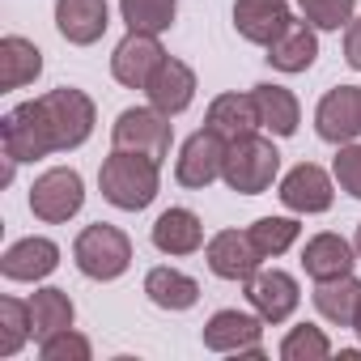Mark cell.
<instances>
[{"mask_svg": "<svg viewBox=\"0 0 361 361\" xmlns=\"http://www.w3.org/2000/svg\"><path fill=\"white\" fill-rule=\"evenodd\" d=\"M353 251L361 255V226H357V238H353Z\"/></svg>", "mask_w": 361, "mask_h": 361, "instance_id": "35", "label": "cell"}, {"mask_svg": "<svg viewBox=\"0 0 361 361\" xmlns=\"http://www.w3.org/2000/svg\"><path fill=\"white\" fill-rule=\"evenodd\" d=\"M226 136H217L213 128H204V132H196V136H188V145H183V153H178V161H174V178L183 188H209L213 178H221V166H226Z\"/></svg>", "mask_w": 361, "mask_h": 361, "instance_id": "8", "label": "cell"}, {"mask_svg": "<svg viewBox=\"0 0 361 361\" xmlns=\"http://www.w3.org/2000/svg\"><path fill=\"white\" fill-rule=\"evenodd\" d=\"M204 259H209L213 276H221V281H247V276L259 272V259L264 255H259L251 230H221V234L209 238Z\"/></svg>", "mask_w": 361, "mask_h": 361, "instance_id": "9", "label": "cell"}, {"mask_svg": "<svg viewBox=\"0 0 361 361\" xmlns=\"http://www.w3.org/2000/svg\"><path fill=\"white\" fill-rule=\"evenodd\" d=\"M81 204H85V183L68 166H56V170L39 174L35 188H30V213L39 221H47V226H60V221L77 217Z\"/></svg>", "mask_w": 361, "mask_h": 361, "instance_id": "5", "label": "cell"}, {"mask_svg": "<svg viewBox=\"0 0 361 361\" xmlns=\"http://www.w3.org/2000/svg\"><path fill=\"white\" fill-rule=\"evenodd\" d=\"M145 94H149V106H157L161 115H183V111L192 106V98H196V73H192L183 60H170V56H166V60L153 68Z\"/></svg>", "mask_w": 361, "mask_h": 361, "instance_id": "14", "label": "cell"}, {"mask_svg": "<svg viewBox=\"0 0 361 361\" xmlns=\"http://www.w3.org/2000/svg\"><path fill=\"white\" fill-rule=\"evenodd\" d=\"M327 353H331L327 336H323L319 327H310V323L293 327V331L281 340V357H285V361H323Z\"/></svg>", "mask_w": 361, "mask_h": 361, "instance_id": "30", "label": "cell"}, {"mask_svg": "<svg viewBox=\"0 0 361 361\" xmlns=\"http://www.w3.org/2000/svg\"><path fill=\"white\" fill-rule=\"evenodd\" d=\"M111 140H115V149H132V153L161 161V157H170V115H161L157 106H128L115 119Z\"/></svg>", "mask_w": 361, "mask_h": 361, "instance_id": "6", "label": "cell"}, {"mask_svg": "<svg viewBox=\"0 0 361 361\" xmlns=\"http://www.w3.org/2000/svg\"><path fill=\"white\" fill-rule=\"evenodd\" d=\"M145 293L161 310H192L200 302V285L188 272H178V268H153L145 276Z\"/></svg>", "mask_w": 361, "mask_h": 361, "instance_id": "23", "label": "cell"}, {"mask_svg": "<svg viewBox=\"0 0 361 361\" xmlns=\"http://www.w3.org/2000/svg\"><path fill=\"white\" fill-rule=\"evenodd\" d=\"M336 183L353 196V200H361V145H340V153H336Z\"/></svg>", "mask_w": 361, "mask_h": 361, "instance_id": "33", "label": "cell"}, {"mask_svg": "<svg viewBox=\"0 0 361 361\" xmlns=\"http://www.w3.org/2000/svg\"><path fill=\"white\" fill-rule=\"evenodd\" d=\"M90 132H94V98L73 85H60L35 102H22L0 119L5 157H13V161L68 153V149L85 145Z\"/></svg>", "mask_w": 361, "mask_h": 361, "instance_id": "1", "label": "cell"}, {"mask_svg": "<svg viewBox=\"0 0 361 361\" xmlns=\"http://www.w3.org/2000/svg\"><path fill=\"white\" fill-rule=\"evenodd\" d=\"M73 259H77L81 276H90V281H115V276H123L128 264H132V243H128L123 230L98 221V226H85V230L77 234Z\"/></svg>", "mask_w": 361, "mask_h": 361, "instance_id": "4", "label": "cell"}, {"mask_svg": "<svg viewBox=\"0 0 361 361\" xmlns=\"http://www.w3.org/2000/svg\"><path fill=\"white\" fill-rule=\"evenodd\" d=\"M39 73H43V51L30 39H22V35L0 39V90H22Z\"/></svg>", "mask_w": 361, "mask_h": 361, "instance_id": "22", "label": "cell"}, {"mask_svg": "<svg viewBox=\"0 0 361 361\" xmlns=\"http://www.w3.org/2000/svg\"><path fill=\"white\" fill-rule=\"evenodd\" d=\"M298 234H302V226H298L293 217H259V221L251 226V238H255V247H259L264 259L285 255V251L298 243Z\"/></svg>", "mask_w": 361, "mask_h": 361, "instance_id": "29", "label": "cell"}, {"mask_svg": "<svg viewBox=\"0 0 361 361\" xmlns=\"http://www.w3.org/2000/svg\"><path fill=\"white\" fill-rule=\"evenodd\" d=\"M161 60H166V51H161L157 35L128 30V39H123V43L115 47V56H111V73H115L119 85H128V90H145L149 77H153V68H157Z\"/></svg>", "mask_w": 361, "mask_h": 361, "instance_id": "11", "label": "cell"}, {"mask_svg": "<svg viewBox=\"0 0 361 361\" xmlns=\"http://www.w3.org/2000/svg\"><path fill=\"white\" fill-rule=\"evenodd\" d=\"M204 128H213L217 136L226 140H238V136H251L259 128V111H255V94H221L209 102V115H204Z\"/></svg>", "mask_w": 361, "mask_h": 361, "instance_id": "19", "label": "cell"}, {"mask_svg": "<svg viewBox=\"0 0 361 361\" xmlns=\"http://www.w3.org/2000/svg\"><path fill=\"white\" fill-rule=\"evenodd\" d=\"M314 132L327 145H348L361 136V85H336L314 111Z\"/></svg>", "mask_w": 361, "mask_h": 361, "instance_id": "7", "label": "cell"}, {"mask_svg": "<svg viewBox=\"0 0 361 361\" xmlns=\"http://www.w3.org/2000/svg\"><path fill=\"white\" fill-rule=\"evenodd\" d=\"M353 331H357V336H361V310H357V323H353Z\"/></svg>", "mask_w": 361, "mask_h": 361, "instance_id": "36", "label": "cell"}, {"mask_svg": "<svg viewBox=\"0 0 361 361\" xmlns=\"http://www.w3.org/2000/svg\"><path fill=\"white\" fill-rule=\"evenodd\" d=\"M30 323H35V336L47 340L64 327H73V302L64 289H39L30 298Z\"/></svg>", "mask_w": 361, "mask_h": 361, "instance_id": "26", "label": "cell"}, {"mask_svg": "<svg viewBox=\"0 0 361 361\" xmlns=\"http://www.w3.org/2000/svg\"><path fill=\"white\" fill-rule=\"evenodd\" d=\"M298 5L314 30H340L344 22H353V0H298Z\"/></svg>", "mask_w": 361, "mask_h": 361, "instance_id": "31", "label": "cell"}, {"mask_svg": "<svg viewBox=\"0 0 361 361\" xmlns=\"http://www.w3.org/2000/svg\"><path fill=\"white\" fill-rule=\"evenodd\" d=\"M289 26H293V13L285 0H234V30L247 43L272 47Z\"/></svg>", "mask_w": 361, "mask_h": 361, "instance_id": "13", "label": "cell"}, {"mask_svg": "<svg viewBox=\"0 0 361 361\" xmlns=\"http://www.w3.org/2000/svg\"><path fill=\"white\" fill-rule=\"evenodd\" d=\"M153 247L161 255H192L204 247V226L192 209H166L153 221Z\"/></svg>", "mask_w": 361, "mask_h": 361, "instance_id": "18", "label": "cell"}, {"mask_svg": "<svg viewBox=\"0 0 361 361\" xmlns=\"http://www.w3.org/2000/svg\"><path fill=\"white\" fill-rule=\"evenodd\" d=\"M259 336H264V319L243 314V310H217V314L204 323V348H213V353L264 357Z\"/></svg>", "mask_w": 361, "mask_h": 361, "instance_id": "10", "label": "cell"}, {"mask_svg": "<svg viewBox=\"0 0 361 361\" xmlns=\"http://www.w3.org/2000/svg\"><path fill=\"white\" fill-rule=\"evenodd\" d=\"M26 336H35V323H30V302H18V298H5L0 302V357H13Z\"/></svg>", "mask_w": 361, "mask_h": 361, "instance_id": "28", "label": "cell"}, {"mask_svg": "<svg viewBox=\"0 0 361 361\" xmlns=\"http://www.w3.org/2000/svg\"><path fill=\"white\" fill-rule=\"evenodd\" d=\"M276 196H281L285 209H293V213H327V209H331V178H327L323 166L302 161V166H293V170L281 178V192H276Z\"/></svg>", "mask_w": 361, "mask_h": 361, "instance_id": "15", "label": "cell"}, {"mask_svg": "<svg viewBox=\"0 0 361 361\" xmlns=\"http://www.w3.org/2000/svg\"><path fill=\"white\" fill-rule=\"evenodd\" d=\"M119 13H123L128 30L161 35L174 22V0H119Z\"/></svg>", "mask_w": 361, "mask_h": 361, "instance_id": "27", "label": "cell"}, {"mask_svg": "<svg viewBox=\"0 0 361 361\" xmlns=\"http://www.w3.org/2000/svg\"><path fill=\"white\" fill-rule=\"evenodd\" d=\"M298 281L281 268H268V272H255L247 276V302L255 306V314L264 323H285L293 310H298Z\"/></svg>", "mask_w": 361, "mask_h": 361, "instance_id": "12", "label": "cell"}, {"mask_svg": "<svg viewBox=\"0 0 361 361\" xmlns=\"http://www.w3.org/2000/svg\"><path fill=\"white\" fill-rule=\"evenodd\" d=\"M157 166L153 157L145 153H132V149H115L102 170H98V188H102V200L123 209V213H140L153 204L157 196Z\"/></svg>", "mask_w": 361, "mask_h": 361, "instance_id": "2", "label": "cell"}, {"mask_svg": "<svg viewBox=\"0 0 361 361\" xmlns=\"http://www.w3.org/2000/svg\"><path fill=\"white\" fill-rule=\"evenodd\" d=\"M281 170V153L272 140L264 136H238L226 145V166H221V178L230 183V192L238 196H259L272 188V178Z\"/></svg>", "mask_w": 361, "mask_h": 361, "instance_id": "3", "label": "cell"}, {"mask_svg": "<svg viewBox=\"0 0 361 361\" xmlns=\"http://www.w3.org/2000/svg\"><path fill=\"white\" fill-rule=\"evenodd\" d=\"M353 247L340 238V234H314L302 251V268L306 276L319 285V281H336V276H348L353 272Z\"/></svg>", "mask_w": 361, "mask_h": 361, "instance_id": "20", "label": "cell"}, {"mask_svg": "<svg viewBox=\"0 0 361 361\" xmlns=\"http://www.w3.org/2000/svg\"><path fill=\"white\" fill-rule=\"evenodd\" d=\"M344 60H348V68H357L361 73V18L348 26V35H344Z\"/></svg>", "mask_w": 361, "mask_h": 361, "instance_id": "34", "label": "cell"}, {"mask_svg": "<svg viewBox=\"0 0 361 361\" xmlns=\"http://www.w3.org/2000/svg\"><path fill=\"white\" fill-rule=\"evenodd\" d=\"M39 357L43 361H90V340L77 336L73 327H64V331L39 340Z\"/></svg>", "mask_w": 361, "mask_h": 361, "instance_id": "32", "label": "cell"}, {"mask_svg": "<svg viewBox=\"0 0 361 361\" xmlns=\"http://www.w3.org/2000/svg\"><path fill=\"white\" fill-rule=\"evenodd\" d=\"M314 56H319V39H314V30L302 26V22H293V26L268 47V64L281 68V73H306V68L314 64Z\"/></svg>", "mask_w": 361, "mask_h": 361, "instance_id": "25", "label": "cell"}, {"mask_svg": "<svg viewBox=\"0 0 361 361\" xmlns=\"http://www.w3.org/2000/svg\"><path fill=\"white\" fill-rule=\"evenodd\" d=\"M251 94H255L259 128H268L272 136H293V132H298L302 106H298V98H293L285 85H255Z\"/></svg>", "mask_w": 361, "mask_h": 361, "instance_id": "24", "label": "cell"}, {"mask_svg": "<svg viewBox=\"0 0 361 361\" xmlns=\"http://www.w3.org/2000/svg\"><path fill=\"white\" fill-rule=\"evenodd\" d=\"M106 0H56V30L77 43L90 47L106 35Z\"/></svg>", "mask_w": 361, "mask_h": 361, "instance_id": "16", "label": "cell"}, {"mask_svg": "<svg viewBox=\"0 0 361 361\" xmlns=\"http://www.w3.org/2000/svg\"><path fill=\"white\" fill-rule=\"evenodd\" d=\"M314 310L327 323H336V327H353L357 323V310H361V281L353 272L348 276H336V281H319Z\"/></svg>", "mask_w": 361, "mask_h": 361, "instance_id": "21", "label": "cell"}, {"mask_svg": "<svg viewBox=\"0 0 361 361\" xmlns=\"http://www.w3.org/2000/svg\"><path fill=\"white\" fill-rule=\"evenodd\" d=\"M60 264V247L51 238H22L0 255V272L5 281H43Z\"/></svg>", "mask_w": 361, "mask_h": 361, "instance_id": "17", "label": "cell"}]
</instances>
